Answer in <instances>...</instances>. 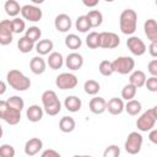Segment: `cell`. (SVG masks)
Segmentation results:
<instances>
[{
    "instance_id": "obj_33",
    "label": "cell",
    "mask_w": 157,
    "mask_h": 157,
    "mask_svg": "<svg viewBox=\"0 0 157 157\" xmlns=\"http://www.w3.org/2000/svg\"><path fill=\"white\" fill-rule=\"evenodd\" d=\"M136 91H137V88H136L134 85H131V83L125 85V86L123 87V90H121V99L129 101V99L135 98Z\"/></svg>"
},
{
    "instance_id": "obj_12",
    "label": "cell",
    "mask_w": 157,
    "mask_h": 157,
    "mask_svg": "<svg viewBox=\"0 0 157 157\" xmlns=\"http://www.w3.org/2000/svg\"><path fill=\"white\" fill-rule=\"evenodd\" d=\"M54 26H55V28H56L59 32H63V33L67 32V31L71 28V26H72L70 16L66 15V13H60V15H58V16L55 17V20H54Z\"/></svg>"
},
{
    "instance_id": "obj_51",
    "label": "cell",
    "mask_w": 157,
    "mask_h": 157,
    "mask_svg": "<svg viewBox=\"0 0 157 157\" xmlns=\"http://www.w3.org/2000/svg\"><path fill=\"white\" fill-rule=\"evenodd\" d=\"M104 1H107V2H113L114 0H104Z\"/></svg>"
},
{
    "instance_id": "obj_48",
    "label": "cell",
    "mask_w": 157,
    "mask_h": 157,
    "mask_svg": "<svg viewBox=\"0 0 157 157\" xmlns=\"http://www.w3.org/2000/svg\"><path fill=\"white\" fill-rule=\"evenodd\" d=\"M5 92H6V83H5L4 81L0 80V96L4 94Z\"/></svg>"
},
{
    "instance_id": "obj_1",
    "label": "cell",
    "mask_w": 157,
    "mask_h": 157,
    "mask_svg": "<svg viewBox=\"0 0 157 157\" xmlns=\"http://www.w3.org/2000/svg\"><path fill=\"white\" fill-rule=\"evenodd\" d=\"M119 27L121 33L132 34L137 27V13L132 9H125L119 17Z\"/></svg>"
},
{
    "instance_id": "obj_2",
    "label": "cell",
    "mask_w": 157,
    "mask_h": 157,
    "mask_svg": "<svg viewBox=\"0 0 157 157\" xmlns=\"http://www.w3.org/2000/svg\"><path fill=\"white\" fill-rule=\"evenodd\" d=\"M6 80H7V83L10 85V87H12L13 90L20 91V92L27 91L31 87V80L23 72H21L20 70H16V69L10 70L7 72Z\"/></svg>"
},
{
    "instance_id": "obj_35",
    "label": "cell",
    "mask_w": 157,
    "mask_h": 157,
    "mask_svg": "<svg viewBox=\"0 0 157 157\" xmlns=\"http://www.w3.org/2000/svg\"><path fill=\"white\" fill-rule=\"evenodd\" d=\"M28 39H31L32 42H38L39 39H40V36H42V31H40V28L39 27H37V26H32V27H29L27 31H26V34H25Z\"/></svg>"
},
{
    "instance_id": "obj_22",
    "label": "cell",
    "mask_w": 157,
    "mask_h": 157,
    "mask_svg": "<svg viewBox=\"0 0 157 157\" xmlns=\"http://www.w3.org/2000/svg\"><path fill=\"white\" fill-rule=\"evenodd\" d=\"M47 64L49 65L50 69L59 70L64 65V58H63L61 53H59V52H52L49 54V58L47 60Z\"/></svg>"
},
{
    "instance_id": "obj_40",
    "label": "cell",
    "mask_w": 157,
    "mask_h": 157,
    "mask_svg": "<svg viewBox=\"0 0 157 157\" xmlns=\"http://www.w3.org/2000/svg\"><path fill=\"white\" fill-rule=\"evenodd\" d=\"M119 155H120V148L117 145H109L103 152V157H118Z\"/></svg>"
},
{
    "instance_id": "obj_39",
    "label": "cell",
    "mask_w": 157,
    "mask_h": 157,
    "mask_svg": "<svg viewBox=\"0 0 157 157\" xmlns=\"http://www.w3.org/2000/svg\"><path fill=\"white\" fill-rule=\"evenodd\" d=\"M15 148L13 146L9 144H4L0 146V157H13L15 156Z\"/></svg>"
},
{
    "instance_id": "obj_28",
    "label": "cell",
    "mask_w": 157,
    "mask_h": 157,
    "mask_svg": "<svg viewBox=\"0 0 157 157\" xmlns=\"http://www.w3.org/2000/svg\"><path fill=\"white\" fill-rule=\"evenodd\" d=\"M141 103L137 99H129L126 101V104H124V110L129 114V115H137L141 112Z\"/></svg>"
},
{
    "instance_id": "obj_19",
    "label": "cell",
    "mask_w": 157,
    "mask_h": 157,
    "mask_svg": "<svg viewBox=\"0 0 157 157\" xmlns=\"http://www.w3.org/2000/svg\"><path fill=\"white\" fill-rule=\"evenodd\" d=\"M2 120H5L10 125L18 124L20 120H21V110H17V109H15V108H12V107L9 105L7 109H6V112H5V115H4Z\"/></svg>"
},
{
    "instance_id": "obj_14",
    "label": "cell",
    "mask_w": 157,
    "mask_h": 157,
    "mask_svg": "<svg viewBox=\"0 0 157 157\" xmlns=\"http://www.w3.org/2000/svg\"><path fill=\"white\" fill-rule=\"evenodd\" d=\"M42 147H43L42 140L38 137H32L25 145V153L27 156H36L37 153H39Z\"/></svg>"
},
{
    "instance_id": "obj_30",
    "label": "cell",
    "mask_w": 157,
    "mask_h": 157,
    "mask_svg": "<svg viewBox=\"0 0 157 157\" xmlns=\"http://www.w3.org/2000/svg\"><path fill=\"white\" fill-rule=\"evenodd\" d=\"M65 45L69 48V49H72V50H76L78 49L81 45H82V40L78 36L74 34V33H70L65 37Z\"/></svg>"
},
{
    "instance_id": "obj_41",
    "label": "cell",
    "mask_w": 157,
    "mask_h": 157,
    "mask_svg": "<svg viewBox=\"0 0 157 157\" xmlns=\"http://www.w3.org/2000/svg\"><path fill=\"white\" fill-rule=\"evenodd\" d=\"M144 86H146L150 92H157V76H151L146 78Z\"/></svg>"
},
{
    "instance_id": "obj_9",
    "label": "cell",
    "mask_w": 157,
    "mask_h": 157,
    "mask_svg": "<svg viewBox=\"0 0 157 157\" xmlns=\"http://www.w3.org/2000/svg\"><path fill=\"white\" fill-rule=\"evenodd\" d=\"M126 47L136 56H141L146 52V44L144 43V40L135 36H131L126 39Z\"/></svg>"
},
{
    "instance_id": "obj_46",
    "label": "cell",
    "mask_w": 157,
    "mask_h": 157,
    "mask_svg": "<svg viewBox=\"0 0 157 157\" xmlns=\"http://www.w3.org/2000/svg\"><path fill=\"white\" fill-rule=\"evenodd\" d=\"M7 107H9L7 102H6V101L0 99V119H2V118H4V115H5V112H6Z\"/></svg>"
},
{
    "instance_id": "obj_32",
    "label": "cell",
    "mask_w": 157,
    "mask_h": 157,
    "mask_svg": "<svg viewBox=\"0 0 157 157\" xmlns=\"http://www.w3.org/2000/svg\"><path fill=\"white\" fill-rule=\"evenodd\" d=\"M75 26H76V29L81 33H86V32H88V29H91V25H90V21H88L86 15L78 16Z\"/></svg>"
},
{
    "instance_id": "obj_26",
    "label": "cell",
    "mask_w": 157,
    "mask_h": 157,
    "mask_svg": "<svg viewBox=\"0 0 157 157\" xmlns=\"http://www.w3.org/2000/svg\"><path fill=\"white\" fill-rule=\"evenodd\" d=\"M56 102H59V98L56 96V93L53 90H47L42 93V103H43V108L50 107L53 104H55Z\"/></svg>"
},
{
    "instance_id": "obj_31",
    "label": "cell",
    "mask_w": 157,
    "mask_h": 157,
    "mask_svg": "<svg viewBox=\"0 0 157 157\" xmlns=\"http://www.w3.org/2000/svg\"><path fill=\"white\" fill-rule=\"evenodd\" d=\"M83 90H85V92H86L87 94H90V96H96V94L99 92V90H101V85H99V82L96 81V80H87V81L83 83Z\"/></svg>"
},
{
    "instance_id": "obj_21",
    "label": "cell",
    "mask_w": 157,
    "mask_h": 157,
    "mask_svg": "<svg viewBox=\"0 0 157 157\" xmlns=\"http://www.w3.org/2000/svg\"><path fill=\"white\" fill-rule=\"evenodd\" d=\"M64 105L69 112L76 113V112H78L81 109L82 102L77 96H67L65 98V101H64Z\"/></svg>"
},
{
    "instance_id": "obj_44",
    "label": "cell",
    "mask_w": 157,
    "mask_h": 157,
    "mask_svg": "<svg viewBox=\"0 0 157 157\" xmlns=\"http://www.w3.org/2000/svg\"><path fill=\"white\" fill-rule=\"evenodd\" d=\"M148 52H150V54H151L152 58H156L157 56V40H153V42L150 43Z\"/></svg>"
},
{
    "instance_id": "obj_49",
    "label": "cell",
    "mask_w": 157,
    "mask_h": 157,
    "mask_svg": "<svg viewBox=\"0 0 157 157\" xmlns=\"http://www.w3.org/2000/svg\"><path fill=\"white\" fill-rule=\"evenodd\" d=\"M31 1L33 2V5H40L44 2V0H31Z\"/></svg>"
},
{
    "instance_id": "obj_43",
    "label": "cell",
    "mask_w": 157,
    "mask_h": 157,
    "mask_svg": "<svg viewBox=\"0 0 157 157\" xmlns=\"http://www.w3.org/2000/svg\"><path fill=\"white\" fill-rule=\"evenodd\" d=\"M42 157H60V153L55 150H45L42 152Z\"/></svg>"
},
{
    "instance_id": "obj_24",
    "label": "cell",
    "mask_w": 157,
    "mask_h": 157,
    "mask_svg": "<svg viewBox=\"0 0 157 157\" xmlns=\"http://www.w3.org/2000/svg\"><path fill=\"white\" fill-rule=\"evenodd\" d=\"M4 10L10 17H17V15L21 12V6L17 0H6L4 4Z\"/></svg>"
},
{
    "instance_id": "obj_47",
    "label": "cell",
    "mask_w": 157,
    "mask_h": 157,
    "mask_svg": "<svg viewBox=\"0 0 157 157\" xmlns=\"http://www.w3.org/2000/svg\"><path fill=\"white\" fill-rule=\"evenodd\" d=\"M82 2H83V5L87 6V7H94V6L98 5L99 0H82Z\"/></svg>"
},
{
    "instance_id": "obj_6",
    "label": "cell",
    "mask_w": 157,
    "mask_h": 157,
    "mask_svg": "<svg viewBox=\"0 0 157 157\" xmlns=\"http://www.w3.org/2000/svg\"><path fill=\"white\" fill-rule=\"evenodd\" d=\"M77 83H78V80L76 75L71 72H63L58 75L55 78V85L60 90H72L77 86Z\"/></svg>"
},
{
    "instance_id": "obj_18",
    "label": "cell",
    "mask_w": 157,
    "mask_h": 157,
    "mask_svg": "<svg viewBox=\"0 0 157 157\" xmlns=\"http://www.w3.org/2000/svg\"><path fill=\"white\" fill-rule=\"evenodd\" d=\"M43 113H44L43 108H40L38 104H32V105H29V107L27 108V110H26V117H27V119H28L29 121L37 123V121L42 120Z\"/></svg>"
},
{
    "instance_id": "obj_10",
    "label": "cell",
    "mask_w": 157,
    "mask_h": 157,
    "mask_svg": "<svg viewBox=\"0 0 157 157\" xmlns=\"http://www.w3.org/2000/svg\"><path fill=\"white\" fill-rule=\"evenodd\" d=\"M12 26L11 20H2L0 22V44L9 45L12 42Z\"/></svg>"
},
{
    "instance_id": "obj_15",
    "label": "cell",
    "mask_w": 157,
    "mask_h": 157,
    "mask_svg": "<svg viewBox=\"0 0 157 157\" xmlns=\"http://www.w3.org/2000/svg\"><path fill=\"white\" fill-rule=\"evenodd\" d=\"M107 102L103 97H93L88 103V108L93 114H102L105 112Z\"/></svg>"
},
{
    "instance_id": "obj_37",
    "label": "cell",
    "mask_w": 157,
    "mask_h": 157,
    "mask_svg": "<svg viewBox=\"0 0 157 157\" xmlns=\"http://www.w3.org/2000/svg\"><path fill=\"white\" fill-rule=\"evenodd\" d=\"M98 70H99L101 75H103V76H110L114 72L113 67H112V61H109V60H102L99 63Z\"/></svg>"
},
{
    "instance_id": "obj_5",
    "label": "cell",
    "mask_w": 157,
    "mask_h": 157,
    "mask_svg": "<svg viewBox=\"0 0 157 157\" xmlns=\"http://www.w3.org/2000/svg\"><path fill=\"white\" fill-rule=\"evenodd\" d=\"M142 142H144V139H142V135L137 131H131L128 137H126V141H125V151L130 155H137L140 151H141V147H142Z\"/></svg>"
},
{
    "instance_id": "obj_27",
    "label": "cell",
    "mask_w": 157,
    "mask_h": 157,
    "mask_svg": "<svg viewBox=\"0 0 157 157\" xmlns=\"http://www.w3.org/2000/svg\"><path fill=\"white\" fill-rule=\"evenodd\" d=\"M86 16H87V18L90 21L91 28L99 27L102 25V22H103V15L98 10H91V11H88V13Z\"/></svg>"
},
{
    "instance_id": "obj_4",
    "label": "cell",
    "mask_w": 157,
    "mask_h": 157,
    "mask_svg": "<svg viewBox=\"0 0 157 157\" xmlns=\"http://www.w3.org/2000/svg\"><path fill=\"white\" fill-rule=\"evenodd\" d=\"M112 67L114 72L120 75L130 74L135 67V60L131 56H119L112 61Z\"/></svg>"
},
{
    "instance_id": "obj_50",
    "label": "cell",
    "mask_w": 157,
    "mask_h": 157,
    "mask_svg": "<svg viewBox=\"0 0 157 157\" xmlns=\"http://www.w3.org/2000/svg\"><path fill=\"white\" fill-rule=\"evenodd\" d=\"M2 134H4V130H2V126H1V124H0V139L2 137Z\"/></svg>"
},
{
    "instance_id": "obj_38",
    "label": "cell",
    "mask_w": 157,
    "mask_h": 157,
    "mask_svg": "<svg viewBox=\"0 0 157 157\" xmlns=\"http://www.w3.org/2000/svg\"><path fill=\"white\" fill-rule=\"evenodd\" d=\"M6 102H7V104L10 107H12V108H15L17 110H22L25 108V102L20 96H11Z\"/></svg>"
},
{
    "instance_id": "obj_3",
    "label": "cell",
    "mask_w": 157,
    "mask_h": 157,
    "mask_svg": "<svg viewBox=\"0 0 157 157\" xmlns=\"http://www.w3.org/2000/svg\"><path fill=\"white\" fill-rule=\"evenodd\" d=\"M157 120V112H156V107L150 108L148 110H146L145 113H142L137 120H136V128L142 131V132H147L150 131L152 128H155Z\"/></svg>"
},
{
    "instance_id": "obj_36",
    "label": "cell",
    "mask_w": 157,
    "mask_h": 157,
    "mask_svg": "<svg viewBox=\"0 0 157 157\" xmlns=\"http://www.w3.org/2000/svg\"><path fill=\"white\" fill-rule=\"evenodd\" d=\"M11 26H12V32L13 33H22L26 28V23L25 20L20 18V17H13V20H11Z\"/></svg>"
},
{
    "instance_id": "obj_34",
    "label": "cell",
    "mask_w": 157,
    "mask_h": 157,
    "mask_svg": "<svg viewBox=\"0 0 157 157\" xmlns=\"http://www.w3.org/2000/svg\"><path fill=\"white\" fill-rule=\"evenodd\" d=\"M86 44L91 49H97L99 48V33L97 32H90L86 37Z\"/></svg>"
},
{
    "instance_id": "obj_16",
    "label": "cell",
    "mask_w": 157,
    "mask_h": 157,
    "mask_svg": "<svg viewBox=\"0 0 157 157\" xmlns=\"http://www.w3.org/2000/svg\"><path fill=\"white\" fill-rule=\"evenodd\" d=\"M144 32H145V34H146V37L150 42L157 40V23H156V20L148 18L144 23Z\"/></svg>"
},
{
    "instance_id": "obj_20",
    "label": "cell",
    "mask_w": 157,
    "mask_h": 157,
    "mask_svg": "<svg viewBox=\"0 0 157 157\" xmlns=\"http://www.w3.org/2000/svg\"><path fill=\"white\" fill-rule=\"evenodd\" d=\"M53 48H54V43L50 39H40L34 44V49L39 55L49 54L53 50Z\"/></svg>"
},
{
    "instance_id": "obj_29",
    "label": "cell",
    "mask_w": 157,
    "mask_h": 157,
    "mask_svg": "<svg viewBox=\"0 0 157 157\" xmlns=\"http://www.w3.org/2000/svg\"><path fill=\"white\" fill-rule=\"evenodd\" d=\"M34 44H36V43L32 42L31 39H28L26 36L21 37V38L17 40V48H18V50H20L21 53H23V54L32 52V50L34 49Z\"/></svg>"
},
{
    "instance_id": "obj_11",
    "label": "cell",
    "mask_w": 157,
    "mask_h": 157,
    "mask_svg": "<svg viewBox=\"0 0 157 157\" xmlns=\"http://www.w3.org/2000/svg\"><path fill=\"white\" fill-rule=\"evenodd\" d=\"M65 65L69 70H72V71H76L78 69L82 67L83 65V56L76 52H72L70 53L66 59H65Z\"/></svg>"
},
{
    "instance_id": "obj_7",
    "label": "cell",
    "mask_w": 157,
    "mask_h": 157,
    "mask_svg": "<svg viewBox=\"0 0 157 157\" xmlns=\"http://www.w3.org/2000/svg\"><path fill=\"white\" fill-rule=\"evenodd\" d=\"M120 44V38L114 32H101L99 33V48L114 49Z\"/></svg>"
},
{
    "instance_id": "obj_8",
    "label": "cell",
    "mask_w": 157,
    "mask_h": 157,
    "mask_svg": "<svg viewBox=\"0 0 157 157\" xmlns=\"http://www.w3.org/2000/svg\"><path fill=\"white\" fill-rule=\"evenodd\" d=\"M20 13L22 15L23 20H27L31 22H38L42 20V16H43L42 10L37 5H23L21 7Z\"/></svg>"
},
{
    "instance_id": "obj_25",
    "label": "cell",
    "mask_w": 157,
    "mask_h": 157,
    "mask_svg": "<svg viewBox=\"0 0 157 157\" xmlns=\"http://www.w3.org/2000/svg\"><path fill=\"white\" fill-rule=\"evenodd\" d=\"M76 128V121L72 117H63L59 121V129L63 131V132H71L74 131Z\"/></svg>"
},
{
    "instance_id": "obj_23",
    "label": "cell",
    "mask_w": 157,
    "mask_h": 157,
    "mask_svg": "<svg viewBox=\"0 0 157 157\" xmlns=\"http://www.w3.org/2000/svg\"><path fill=\"white\" fill-rule=\"evenodd\" d=\"M145 81H146V75L144 71L141 70H135L130 74V77H129V83L134 85L136 88H140L145 85Z\"/></svg>"
},
{
    "instance_id": "obj_42",
    "label": "cell",
    "mask_w": 157,
    "mask_h": 157,
    "mask_svg": "<svg viewBox=\"0 0 157 157\" xmlns=\"http://www.w3.org/2000/svg\"><path fill=\"white\" fill-rule=\"evenodd\" d=\"M147 71L151 76H157V59H152L147 65Z\"/></svg>"
},
{
    "instance_id": "obj_13",
    "label": "cell",
    "mask_w": 157,
    "mask_h": 157,
    "mask_svg": "<svg viewBox=\"0 0 157 157\" xmlns=\"http://www.w3.org/2000/svg\"><path fill=\"white\" fill-rule=\"evenodd\" d=\"M105 110H108L112 115H119L124 112V102L121 98L113 97L107 102Z\"/></svg>"
},
{
    "instance_id": "obj_45",
    "label": "cell",
    "mask_w": 157,
    "mask_h": 157,
    "mask_svg": "<svg viewBox=\"0 0 157 157\" xmlns=\"http://www.w3.org/2000/svg\"><path fill=\"white\" fill-rule=\"evenodd\" d=\"M148 140L153 144V145H157V129L152 128L150 130V134H148Z\"/></svg>"
},
{
    "instance_id": "obj_17",
    "label": "cell",
    "mask_w": 157,
    "mask_h": 157,
    "mask_svg": "<svg viewBox=\"0 0 157 157\" xmlns=\"http://www.w3.org/2000/svg\"><path fill=\"white\" fill-rule=\"evenodd\" d=\"M47 63L45 60L39 55V56H33L29 61V69L34 75H40L45 71Z\"/></svg>"
}]
</instances>
